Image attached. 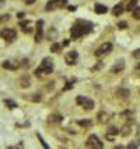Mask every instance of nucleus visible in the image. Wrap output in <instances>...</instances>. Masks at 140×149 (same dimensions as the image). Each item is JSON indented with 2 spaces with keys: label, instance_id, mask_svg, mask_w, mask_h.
Segmentation results:
<instances>
[{
  "label": "nucleus",
  "instance_id": "obj_6",
  "mask_svg": "<svg viewBox=\"0 0 140 149\" xmlns=\"http://www.w3.org/2000/svg\"><path fill=\"white\" fill-rule=\"evenodd\" d=\"M86 146L87 148H97V149H101L104 146V143L99 141L98 136H95V135H90L88 136V139L86 142Z\"/></svg>",
  "mask_w": 140,
  "mask_h": 149
},
{
  "label": "nucleus",
  "instance_id": "obj_3",
  "mask_svg": "<svg viewBox=\"0 0 140 149\" xmlns=\"http://www.w3.org/2000/svg\"><path fill=\"white\" fill-rule=\"evenodd\" d=\"M0 37L7 42H13L17 38V31L13 28H4L0 31Z\"/></svg>",
  "mask_w": 140,
  "mask_h": 149
},
{
  "label": "nucleus",
  "instance_id": "obj_25",
  "mask_svg": "<svg viewBox=\"0 0 140 149\" xmlns=\"http://www.w3.org/2000/svg\"><path fill=\"white\" fill-rule=\"evenodd\" d=\"M133 58L140 59V49H134V51H133Z\"/></svg>",
  "mask_w": 140,
  "mask_h": 149
},
{
  "label": "nucleus",
  "instance_id": "obj_21",
  "mask_svg": "<svg viewBox=\"0 0 140 149\" xmlns=\"http://www.w3.org/2000/svg\"><path fill=\"white\" fill-rule=\"evenodd\" d=\"M56 37H58L56 30H55V28H50L49 33H48V38H49V40H56Z\"/></svg>",
  "mask_w": 140,
  "mask_h": 149
},
{
  "label": "nucleus",
  "instance_id": "obj_12",
  "mask_svg": "<svg viewBox=\"0 0 140 149\" xmlns=\"http://www.w3.org/2000/svg\"><path fill=\"white\" fill-rule=\"evenodd\" d=\"M123 4L122 3H116L115 6H114V8H112V14L114 16H121L122 13H123Z\"/></svg>",
  "mask_w": 140,
  "mask_h": 149
},
{
  "label": "nucleus",
  "instance_id": "obj_2",
  "mask_svg": "<svg viewBox=\"0 0 140 149\" xmlns=\"http://www.w3.org/2000/svg\"><path fill=\"white\" fill-rule=\"evenodd\" d=\"M52 70H53V62H52V59L45 58L42 61L41 65L35 69V74H37V76H39V74H42V73L49 74Z\"/></svg>",
  "mask_w": 140,
  "mask_h": 149
},
{
  "label": "nucleus",
  "instance_id": "obj_22",
  "mask_svg": "<svg viewBox=\"0 0 140 149\" xmlns=\"http://www.w3.org/2000/svg\"><path fill=\"white\" fill-rule=\"evenodd\" d=\"M133 13V18H136V20H140V7H136L134 10L132 11Z\"/></svg>",
  "mask_w": 140,
  "mask_h": 149
},
{
  "label": "nucleus",
  "instance_id": "obj_17",
  "mask_svg": "<svg viewBox=\"0 0 140 149\" xmlns=\"http://www.w3.org/2000/svg\"><path fill=\"white\" fill-rule=\"evenodd\" d=\"M3 68H4V69H8V70H16L17 68H18V65H13L11 62L6 61V62H3Z\"/></svg>",
  "mask_w": 140,
  "mask_h": 149
},
{
  "label": "nucleus",
  "instance_id": "obj_19",
  "mask_svg": "<svg viewBox=\"0 0 140 149\" xmlns=\"http://www.w3.org/2000/svg\"><path fill=\"white\" fill-rule=\"evenodd\" d=\"M28 24H30V21H21V23H20V25H21V28H23L24 33H31V31H32V30L28 27Z\"/></svg>",
  "mask_w": 140,
  "mask_h": 149
},
{
  "label": "nucleus",
  "instance_id": "obj_24",
  "mask_svg": "<svg viewBox=\"0 0 140 149\" xmlns=\"http://www.w3.org/2000/svg\"><path fill=\"white\" fill-rule=\"evenodd\" d=\"M37 136L39 138V141H41V143H42V146H43V148H45V149H48V148H49V146H48V145L45 143V141L42 139V136H41V135H39V134H37Z\"/></svg>",
  "mask_w": 140,
  "mask_h": 149
},
{
  "label": "nucleus",
  "instance_id": "obj_4",
  "mask_svg": "<svg viewBox=\"0 0 140 149\" xmlns=\"http://www.w3.org/2000/svg\"><path fill=\"white\" fill-rule=\"evenodd\" d=\"M111 51H112V44H111V42H104L99 48L95 49L94 55H95L97 58H101L102 55H107V54H109Z\"/></svg>",
  "mask_w": 140,
  "mask_h": 149
},
{
  "label": "nucleus",
  "instance_id": "obj_27",
  "mask_svg": "<svg viewBox=\"0 0 140 149\" xmlns=\"http://www.w3.org/2000/svg\"><path fill=\"white\" fill-rule=\"evenodd\" d=\"M118 27H119V28H126V27H128V24H126L125 21H122V23H119V24H118Z\"/></svg>",
  "mask_w": 140,
  "mask_h": 149
},
{
  "label": "nucleus",
  "instance_id": "obj_26",
  "mask_svg": "<svg viewBox=\"0 0 140 149\" xmlns=\"http://www.w3.org/2000/svg\"><path fill=\"white\" fill-rule=\"evenodd\" d=\"M73 83H74V80H73V82L66 83V86H65V90H69V89H72V87H73Z\"/></svg>",
  "mask_w": 140,
  "mask_h": 149
},
{
  "label": "nucleus",
  "instance_id": "obj_20",
  "mask_svg": "<svg viewBox=\"0 0 140 149\" xmlns=\"http://www.w3.org/2000/svg\"><path fill=\"white\" fill-rule=\"evenodd\" d=\"M62 120H63V117L60 114H53V116L49 117V121H52V123H60Z\"/></svg>",
  "mask_w": 140,
  "mask_h": 149
},
{
  "label": "nucleus",
  "instance_id": "obj_16",
  "mask_svg": "<svg viewBox=\"0 0 140 149\" xmlns=\"http://www.w3.org/2000/svg\"><path fill=\"white\" fill-rule=\"evenodd\" d=\"M119 134V128L118 127H111L109 131H108V138L112 139V135H118Z\"/></svg>",
  "mask_w": 140,
  "mask_h": 149
},
{
  "label": "nucleus",
  "instance_id": "obj_28",
  "mask_svg": "<svg viewBox=\"0 0 140 149\" xmlns=\"http://www.w3.org/2000/svg\"><path fill=\"white\" fill-rule=\"evenodd\" d=\"M76 6H69V7H67V10H69V11H76Z\"/></svg>",
  "mask_w": 140,
  "mask_h": 149
},
{
  "label": "nucleus",
  "instance_id": "obj_7",
  "mask_svg": "<svg viewBox=\"0 0 140 149\" xmlns=\"http://www.w3.org/2000/svg\"><path fill=\"white\" fill-rule=\"evenodd\" d=\"M77 104H80L86 110H92L94 108V101L90 97H84V96H77Z\"/></svg>",
  "mask_w": 140,
  "mask_h": 149
},
{
  "label": "nucleus",
  "instance_id": "obj_32",
  "mask_svg": "<svg viewBox=\"0 0 140 149\" xmlns=\"http://www.w3.org/2000/svg\"><path fill=\"white\" fill-rule=\"evenodd\" d=\"M136 69H139V70H140V63H137V65H136Z\"/></svg>",
  "mask_w": 140,
  "mask_h": 149
},
{
  "label": "nucleus",
  "instance_id": "obj_9",
  "mask_svg": "<svg viewBox=\"0 0 140 149\" xmlns=\"http://www.w3.org/2000/svg\"><path fill=\"white\" fill-rule=\"evenodd\" d=\"M77 58H79V54L76 52V51H72V52H69L66 55V63L67 65H74V62L77 61Z\"/></svg>",
  "mask_w": 140,
  "mask_h": 149
},
{
  "label": "nucleus",
  "instance_id": "obj_18",
  "mask_svg": "<svg viewBox=\"0 0 140 149\" xmlns=\"http://www.w3.org/2000/svg\"><path fill=\"white\" fill-rule=\"evenodd\" d=\"M4 104L7 106L10 110H14V108H17V103H14L13 100H10V99H6L4 100Z\"/></svg>",
  "mask_w": 140,
  "mask_h": 149
},
{
  "label": "nucleus",
  "instance_id": "obj_15",
  "mask_svg": "<svg viewBox=\"0 0 140 149\" xmlns=\"http://www.w3.org/2000/svg\"><path fill=\"white\" fill-rule=\"evenodd\" d=\"M137 3H139V0H129V4L126 6V11H133L134 8L137 7Z\"/></svg>",
  "mask_w": 140,
  "mask_h": 149
},
{
  "label": "nucleus",
  "instance_id": "obj_14",
  "mask_svg": "<svg viewBox=\"0 0 140 149\" xmlns=\"http://www.w3.org/2000/svg\"><path fill=\"white\" fill-rule=\"evenodd\" d=\"M62 48H63V45H62V44H59V42H53V44L50 45V52L59 54V52H62Z\"/></svg>",
  "mask_w": 140,
  "mask_h": 149
},
{
  "label": "nucleus",
  "instance_id": "obj_10",
  "mask_svg": "<svg viewBox=\"0 0 140 149\" xmlns=\"http://www.w3.org/2000/svg\"><path fill=\"white\" fill-rule=\"evenodd\" d=\"M94 11H95L97 14H105V13L108 11V7L107 6H104V4H101V3H95Z\"/></svg>",
  "mask_w": 140,
  "mask_h": 149
},
{
  "label": "nucleus",
  "instance_id": "obj_8",
  "mask_svg": "<svg viewBox=\"0 0 140 149\" xmlns=\"http://www.w3.org/2000/svg\"><path fill=\"white\" fill-rule=\"evenodd\" d=\"M42 37H43V21L39 20L37 23V33H35V42H41Z\"/></svg>",
  "mask_w": 140,
  "mask_h": 149
},
{
  "label": "nucleus",
  "instance_id": "obj_31",
  "mask_svg": "<svg viewBox=\"0 0 140 149\" xmlns=\"http://www.w3.org/2000/svg\"><path fill=\"white\" fill-rule=\"evenodd\" d=\"M69 40H65V41H63V44H62V45H63V47H67V45H69Z\"/></svg>",
  "mask_w": 140,
  "mask_h": 149
},
{
  "label": "nucleus",
  "instance_id": "obj_13",
  "mask_svg": "<svg viewBox=\"0 0 140 149\" xmlns=\"http://www.w3.org/2000/svg\"><path fill=\"white\" fill-rule=\"evenodd\" d=\"M20 84H21V87H30V84H31V77L28 76V74H24L23 77H21V80H20Z\"/></svg>",
  "mask_w": 140,
  "mask_h": 149
},
{
  "label": "nucleus",
  "instance_id": "obj_29",
  "mask_svg": "<svg viewBox=\"0 0 140 149\" xmlns=\"http://www.w3.org/2000/svg\"><path fill=\"white\" fill-rule=\"evenodd\" d=\"M35 1H37V0H25L27 4H32V3H35Z\"/></svg>",
  "mask_w": 140,
  "mask_h": 149
},
{
  "label": "nucleus",
  "instance_id": "obj_23",
  "mask_svg": "<svg viewBox=\"0 0 140 149\" xmlns=\"http://www.w3.org/2000/svg\"><path fill=\"white\" fill-rule=\"evenodd\" d=\"M79 123V125H81V127H88V125H91V121L90 120H80V121H77Z\"/></svg>",
  "mask_w": 140,
  "mask_h": 149
},
{
  "label": "nucleus",
  "instance_id": "obj_1",
  "mask_svg": "<svg viewBox=\"0 0 140 149\" xmlns=\"http://www.w3.org/2000/svg\"><path fill=\"white\" fill-rule=\"evenodd\" d=\"M92 31V24L88 23V21H83V20H79L76 21V24H73L72 30H70V34H72V38L73 40H77L83 35H87Z\"/></svg>",
  "mask_w": 140,
  "mask_h": 149
},
{
  "label": "nucleus",
  "instance_id": "obj_11",
  "mask_svg": "<svg viewBox=\"0 0 140 149\" xmlns=\"http://www.w3.org/2000/svg\"><path fill=\"white\" fill-rule=\"evenodd\" d=\"M123 69H125V61L123 59H119L115 65H114V68H112V72L116 73V72H121V70H123Z\"/></svg>",
  "mask_w": 140,
  "mask_h": 149
},
{
  "label": "nucleus",
  "instance_id": "obj_5",
  "mask_svg": "<svg viewBox=\"0 0 140 149\" xmlns=\"http://www.w3.org/2000/svg\"><path fill=\"white\" fill-rule=\"evenodd\" d=\"M67 0H49L45 6V10L46 11H52V10H56V8H60L63 6H66Z\"/></svg>",
  "mask_w": 140,
  "mask_h": 149
},
{
  "label": "nucleus",
  "instance_id": "obj_33",
  "mask_svg": "<svg viewBox=\"0 0 140 149\" xmlns=\"http://www.w3.org/2000/svg\"><path fill=\"white\" fill-rule=\"evenodd\" d=\"M4 3V0H0V7H1V4Z\"/></svg>",
  "mask_w": 140,
  "mask_h": 149
},
{
  "label": "nucleus",
  "instance_id": "obj_30",
  "mask_svg": "<svg viewBox=\"0 0 140 149\" xmlns=\"http://www.w3.org/2000/svg\"><path fill=\"white\" fill-rule=\"evenodd\" d=\"M137 145H139V143H137V142H134V143H130V145H129V148H136Z\"/></svg>",
  "mask_w": 140,
  "mask_h": 149
}]
</instances>
